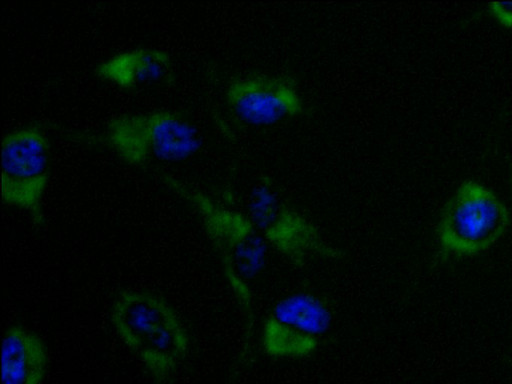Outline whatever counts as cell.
<instances>
[{
  "instance_id": "cell-3",
  "label": "cell",
  "mask_w": 512,
  "mask_h": 384,
  "mask_svg": "<svg viewBox=\"0 0 512 384\" xmlns=\"http://www.w3.org/2000/svg\"><path fill=\"white\" fill-rule=\"evenodd\" d=\"M509 223V211L493 191L476 181H464L441 213L438 254L443 259L480 254L505 234Z\"/></svg>"
},
{
  "instance_id": "cell-10",
  "label": "cell",
  "mask_w": 512,
  "mask_h": 384,
  "mask_svg": "<svg viewBox=\"0 0 512 384\" xmlns=\"http://www.w3.org/2000/svg\"><path fill=\"white\" fill-rule=\"evenodd\" d=\"M47 356L42 340L21 326H11L1 349L2 384H40Z\"/></svg>"
},
{
  "instance_id": "cell-9",
  "label": "cell",
  "mask_w": 512,
  "mask_h": 384,
  "mask_svg": "<svg viewBox=\"0 0 512 384\" xmlns=\"http://www.w3.org/2000/svg\"><path fill=\"white\" fill-rule=\"evenodd\" d=\"M176 318L161 298L144 292L121 294L112 309L117 333L135 352L150 334Z\"/></svg>"
},
{
  "instance_id": "cell-2",
  "label": "cell",
  "mask_w": 512,
  "mask_h": 384,
  "mask_svg": "<svg viewBox=\"0 0 512 384\" xmlns=\"http://www.w3.org/2000/svg\"><path fill=\"white\" fill-rule=\"evenodd\" d=\"M105 141L119 159L131 166L183 161L201 147L197 128L184 114L171 110L116 117L107 125Z\"/></svg>"
},
{
  "instance_id": "cell-5",
  "label": "cell",
  "mask_w": 512,
  "mask_h": 384,
  "mask_svg": "<svg viewBox=\"0 0 512 384\" xmlns=\"http://www.w3.org/2000/svg\"><path fill=\"white\" fill-rule=\"evenodd\" d=\"M247 214L269 247L296 267L313 259L343 257L342 250L329 243L314 223L282 203L270 185L261 184L252 191Z\"/></svg>"
},
{
  "instance_id": "cell-8",
  "label": "cell",
  "mask_w": 512,
  "mask_h": 384,
  "mask_svg": "<svg viewBox=\"0 0 512 384\" xmlns=\"http://www.w3.org/2000/svg\"><path fill=\"white\" fill-rule=\"evenodd\" d=\"M95 74L120 88L170 84L174 80L173 62L168 52L139 48L116 54L95 67Z\"/></svg>"
},
{
  "instance_id": "cell-12",
  "label": "cell",
  "mask_w": 512,
  "mask_h": 384,
  "mask_svg": "<svg viewBox=\"0 0 512 384\" xmlns=\"http://www.w3.org/2000/svg\"><path fill=\"white\" fill-rule=\"evenodd\" d=\"M488 5L491 15L500 25L512 28V2H491Z\"/></svg>"
},
{
  "instance_id": "cell-4",
  "label": "cell",
  "mask_w": 512,
  "mask_h": 384,
  "mask_svg": "<svg viewBox=\"0 0 512 384\" xmlns=\"http://www.w3.org/2000/svg\"><path fill=\"white\" fill-rule=\"evenodd\" d=\"M333 325L330 304L310 291L278 299L263 320L261 346L276 359L304 358L314 353Z\"/></svg>"
},
{
  "instance_id": "cell-7",
  "label": "cell",
  "mask_w": 512,
  "mask_h": 384,
  "mask_svg": "<svg viewBox=\"0 0 512 384\" xmlns=\"http://www.w3.org/2000/svg\"><path fill=\"white\" fill-rule=\"evenodd\" d=\"M225 100L241 121L254 126L274 125L304 112L298 88L284 76L251 75L232 80Z\"/></svg>"
},
{
  "instance_id": "cell-1",
  "label": "cell",
  "mask_w": 512,
  "mask_h": 384,
  "mask_svg": "<svg viewBox=\"0 0 512 384\" xmlns=\"http://www.w3.org/2000/svg\"><path fill=\"white\" fill-rule=\"evenodd\" d=\"M162 180L198 213L245 318L248 340L253 334L255 322L253 286L266 269L270 248L268 243L248 214L225 207L172 176L162 175Z\"/></svg>"
},
{
  "instance_id": "cell-6",
  "label": "cell",
  "mask_w": 512,
  "mask_h": 384,
  "mask_svg": "<svg viewBox=\"0 0 512 384\" xmlns=\"http://www.w3.org/2000/svg\"><path fill=\"white\" fill-rule=\"evenodd\" d=\"M2 200L27 211L36 225L43 223L42 200L50 175V143L37 125L3 136Z\"/></svg>"
},
{
  "instance_id": "cell-11",
  "label": "cell",
  "mask_w": 512,
  "mask_h": 384,
  "mask_svg": "<svg viewBox=\"0 0 512 384\" xmlns=\"http://www.w3.org/2000/svg\"><path fill=\"white\" fill-rule=\"evenodd\" d=\"M187 348V334L176 318L150 334L136 353L155 383L163 384L184 357Z\"/></svg>"
}]
</instances>
